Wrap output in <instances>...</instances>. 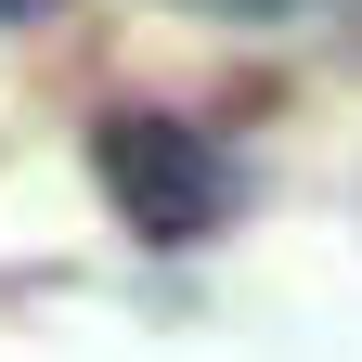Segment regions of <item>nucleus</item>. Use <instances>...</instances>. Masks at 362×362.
I'll use <instances>...</instances> for the list:
<instances>
[{
    "instance_id": "1",
    "label": "nucleus",
    "mask_w": 362,
    "mask_h": 362,
    "mask_svg": "<svg viewBox=\"0 0 362 362\" xmlns=\"http://www.w3.org/2000/svg\"><path fill=\"white\" fill-rule=\"evenodd\" d=\"M90 181H104V207L143 246H194V233L233 220V156H220L194 117H168V104H117L90 129Z\"/></svg>"
},
{
    "instance_id": "3",
    "label": "nucleus",
    "mask_w": 362,
    "mask_h": 362,
    "mask_svg": "<svg viewBox=\"0 0 362 362\" xmlns=\"http://www.w3.org/2000/svg\"><path fill=\"white\" fill-rule=\"evenodd\" d=\"M26 13H52V0H0V26H26Z\"/></svg>"
},
{
    "instance_id": "2",
    "label": "nucleus",
    "mask_w": 362,
    "mask_h": 362,
    "mask_svg": "<svg viewBox=\"0 0 362 362\" xmlns=\"http://www.w3.org/2000/svg\"><path fill=\"white\" fill-rule=\"evenodd\" d=\"M194 13H285V0H194Z\"/></svg>"
}]
</instances>
